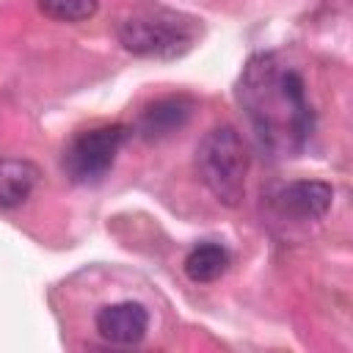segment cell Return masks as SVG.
I'll use <instances>...</instances> for the list:
<instances>
[{
	"label": "cell",
	"mask_w": 353,
	"mask_h": 353,
	"mask_svg": "<svg viewBox=\"0 0 353 353\" xmlns=\"http://www.w3.org/2000/svg\"><path fill=\"white\" fill-rule=\"evenodd\" d=\"M237 102L256 146L268 157H298L306 149L314 132V113L301 72L281 55L256 52L245 61L237 80Z\"/></svg>",
	"instance_id": "obj_1"
},
{
	"label": "cell",
	"mask_w": 353,
	"mask_h": 353,
	"mask_svg": "<svg viewBox=\"0 0 353 353\" xmlns=\"http://www.w3.org/2000/svg\"><path fill=\"white\" fill-rule=\"evenodd\" d=\"M196 168L207 190L226 207H237L245 196L248 152L232 124H218L196 146Z\"/></svg>",
	"instance_id": "obj_2"
},
{
	"label": "cell",
	"mask_w": 353,
	"mask_h": 353,
	"mask_svg": "<svg viewBox=\"0 0 353 353\" xmlns=\"http://www.w3.org/2000/svg\"><path fill=\"white\" fill-rule=\"evenodd\" d=\"M196 19L174 11H149L127 17L119 25V41L138 58H176L193 47Z\"/></svg>",
	"instance_id": "obj_3"
},
{
	"label": "cell",
	"mask_w": 353,
	"mask_h": 353,
	"mask_svg": "<svg viewBox=\"0 0 353 353\" xmlns=\"http://www.w3.org/2000/svg\"><path fill=\"white\" fill-rule=\"evenodd\" d=\"M130 135L132 130L127 124H102V127L77 132L63 149V157H61L63 174L77 185L102 182L116 165V157L121 146L130 141Z\"/></svg>",
	"instance_id": "obj_4"
},
{
	"label": "cell",
	"mask_w": 353,
	"mask_h": 353,
	"mask_svg": "<svg viewBox=\"0 0 353 353\" xmlns=\"http://www.w3.org/2000/svg\"><path fill=\"white\" fill-rule=\"evenodd\" d=\"M334 201V188L323 179H295L287 185H279L270 193V207L276 215L290 218L295 223H309L325 218Z\"/></svg>",
	"instance_id": "obj_5"
},
{
	"label": "cell",
	"mask_w": 353,
	"mask_h": 353,
	"mask_svg": "<svg viewBox=\"0 0 353 353\" xmlns=\"http://www.w3.org/2000/svg\"><path fill=\"white\" fill-rule=\"evenodd\" d=\"M94 328L108 345L132 347V345L143 342V336L149 331V312L138 301H116V303L97 309Z\"/></svg>",
	"instance_id": "obj_6"
},
{
	"label": "cell",
	"mask_w": 353,
	"mask_h": 353,
	"mask_svg": "<svg viewBox=\"0 0 353 353\" xmlns=\"http://www.w3.org/2000/svg\"><path fill=\"white\" fill-rule=\"evenodd\" d=\"M190 99L185 97H163L157 102H152L141 119H138V132L146 138V141H163L174 132H179L188 119H190Z\"/></svg>",
	"instance_id": "obj_7"
},
{
	"label": "cell",
	"mask_w": 353,
	"mask_h": 353,
	"mask_svg": "<svg viewBox=\"0 0 353 353\" xmlns=\"http://www.w3.org/2000/svg\"><path fill=\"white\" fill-rule=\"evenodd\" d=\"M39 185V168L22 157L0 160V210H14L30 199Z\"/></svg>",
	"instance_id": "obj_8"
},
{
	"label": "cell",
	"mask_w": 353,
	"mask_h": 353,
	"mask_svg": "<svg viewBox=\"0 0 353 353\" xmlns=\"http://www.w3.org/2000/svg\"><path fill=\"white\" fill-rule=\"evenodd\" d=\"M232 265V254L223 243L215 240H204L199 245H193L185 256V276L196 284H210L215 279H221Z\"/></svg>",
	"instance_id": "obj_9"
},
{
	"label": "cell",
	"mask_w": 353,
	"mask_h": 353,
	"mask_svg": "<svg viewBox=\"0 0 353 353\" xmlns=\"http://www.w3.org/2000/svg\"><path fill=\"white\" fill-rule=\"evenodd\" d=\"M39 11L55 22H85L99 11V0H36Z\"/></svg>",
	"instance_id": "obj_10"
}]
</instances>
